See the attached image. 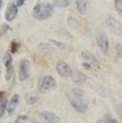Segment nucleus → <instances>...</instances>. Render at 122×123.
Listing matches in <instances>:
<instances>
[{
	"mask_svg": "<svg viewBox=\"0 0 122 123\" xmlns=\"http://www.w3.org/2000/svg\"><path fill=\"white\" fill-rule=\"evenodd\" d=\"M57 86V83H55V80H54L52 76L46 75L42 77V80H39V84H38V90L42 93H45L47 91H51L52 89H54Z\"/></svg>",
	"mask_w": 122,
	"mask_h": 123,
	"instance_id": "3",
	"label": "nucleus"
},
{
	"mask_svg": "<svg viewBox=\"0 0 122 123\" xmlns=\"http://www.w3.org/2000/svg\"><path fill=\"white\" fill-rule=\"evenodd\" d=\"M97 123H106V122H105V121H98Z\"/></svg>",
	"mask_w": 122,
	"mask_h": 123,
	"instance_id": "26",
	"label": "nucleus"
},
{
	"mask_svg": "<svg viewBox=\"0 0 122 123\" xmlns=\"http://www.w3.org/2000/svg\"><path fill=\"white\" fill-rule=\"evenodd\" d=\"M17 13H19V7L15 5V2H9L5 12V18L8 22L14 21L17 16Z\"/></svg>",
	"mask_w": 122,
	"mask_h": 123,
	"instance_id": "5",
	"label": "nucleus"
},
{
	"mask_svg": "<svg viewBox=\"0 0 122 123\" xmlns=\"http://www.w3.org/2000/svg\"><path fill=\"white\" fill-rule=\"evenodd\" d=\"M27 118H28V115H20L19 117L16 118V121H15V123H23L24 121H27Z\"/></svg>",
	"mask_w": 122,
	"mask_h": 123,
	"instance_id": "22",
	"label": "nucleus"
},
{
	"mask_svg": "<svg viewBox=\"0 0 122 123\" xmlns=\"http://www.w3.org/2000/svg\"><path fill=\"white\" fill-rule=\"evenodd\" d=\"M2 2H4V0H0V9H1V7H2Z\"/></svg>",
	"mask_w": 122,
	"mask_h": 123,
	"instance_id": "25",
	"label": "nucleus"
},
{
	"mask_svg": "<svg viewBox=\"0 0 122 123\" xmlns=\"http://www.w3.org/2000/svg\"><path fill=\"white\" fill-rule=\"evenodd\" d=\"M71 0H54V5L57 7H60V8H64V7H67L69 6Z\"/></svg>",
	"mask_w": 122,
	"mask_h": 123,
	"instance_id": "17",
	"label": "nucleus"
},
{
	"mask_svg": "<svg viewBox=\"0 0 122 123\" xmlns=\"http://www.w3.org/2000/svg\"><path fill=\"white\" fill-rule=\"evenodd\" d=\"M76 8L80 14H85L88 8V1L86 0H76Z\"/></svg>",
	"mask_w": 122,
	"mask_h": 123,
	"instance_id": "13",
	"label": "nucleus"
},
{
	"mask_svg": "<svg viewBox=\"0 0 122 123\" xmlns=\"http://www.w3.org/2000/svg\"><path fill=\"white\" fill-rule=\"evenodd\" d=\"M24 1H26V0H16V1H15V5L17 6V7H21V6H23Z\"/></svg>",
	"mask_w": 122,
	"mask_h": 123,
	"instance_id": "23",
	"label": "nucleus"
},
{
	"mask_svg": "<svg viewBox=\"0 0 122 123\" xmlns=\"http://www.w3.org/2000/svg\"><path fill=\"white\" fill-rule=\"evenodd\" d=\"M114 6H115V9H116L117 14L121 15L122 14V0H115L114 1Z\"/></svg>",
	"mask_w": 122,
	"mask_h": 123,
	"instance_id": "19",
	"label": "nucleus"
},
{
	"mask_svg": "<svg viewBox=\"0 0 122 123\" xmlns=\"http://www.w3.org/2000/svg\"><path fill=\"white\" fill-rule=\"evenodd\" d=\"M107 121H108V123H117L116 121L114 120V118H111V117H108V118H107Z\"/></svg>",
	"mask_w": 122,
	"mask_h": 123,
	"instance_id": "24",
	"label": "nucleus"
},
{
	"mask_svg": "<svg viewBox=\"0 0 122 123\" xmlns=\"http://www.w3.org/2000/svg\"><path fill=\"white\" fill-rule=\"evenodd\" d=\"M107 25H108V28H109L114 33H116L117 36L121 35V24H120V22L116 21L115 18L109 17V18L107 20Z\"/></svg>",
	"mask_w": 122,
	"mask_h": 123,
	"instance_id": "11",
	"label": "nucleus"
},
{
	"mask_svg": "<svg viewBox=\"0 0 122 123\" xmlns=\"http://www.w3.org/2000/svg\"><path fill=\"white\" fill-rule=\"evenodd\" d=\"M70 76L73 77L74 82H76V83H81V82H83L85 80V75L83 73H81V71H71Z\"/></svg>",
	"mask_w": 122,
	"mask_h": 123,
	"instance_id": "15",
	"label": "nucleus"
},
{
	"mask_svg": "<svg viewBox=\"0 0 122 123\" xmlns=\"http://www.w3.org/2000/svg\"><path fill=\"white\" fill-rule=\"evenodd\" d=\"M97 44L99 46V49L104 54L108 53V49H109V43H108V38L106 35L104 33H99L98 37H97Z\"/></svg>",
	"mask_w": 122,
	"mask_h": 123,
	"instance_id": "7",
	"label": "nucleus"
},
{
	"mask_svg": "<svg viewBox=\"0 0 122 123\" xmlns=\"http://www.w3.org/2000/svg\"><path fill=\"white\" fill-rule=\"evenodd\" d=\"M9 30V27L7 25V24H4V25H1L0 27V36H4L6 32Z\"/></svg>",
	"mask_w": 122,
	"mask_h": 123,
	"instance_id": "21",
	"label": "nucleus"
},
{
	"mask_svg": "<svg viewBox=\"0 0 122 123\" xmlns=\"http://www.w3.org/2000/svg\"><path fill=\"white\" fill-rule=\"evenodd\" d=\"M57 71L62 78H68L71 75V68L64 61H59L57 63Z\"/></svg>",
	"mask_w": 122,
	"mask_h": 123,
	"instance_id": "6",
	"label": "nucleus"
},
{
	"mask_svg": "<svg viewBox=\"0 0 122 123\" xmlns=\"http://www.w3.org/2000/svg\"><path fill=\"white\" fill-rule=\"evenodd\" d=\"M29 71H30V66L28 60H22L20 64V71H19V80H26L29 77Z\"/></svg>",
	"mask_w": 122,
	"mask_h": 123,
	"instance_id": "8",
	"label": "nucleus"
},
{
	"mask_svg": "<svg viewBox=\"0 0 122 123\" xmlns=\"http://www.w3.org/2000/svg\"><path fill=\"white\" fill-rule=\"evenodd\" d=\"M82 59L84 61L83 66H85L86 68H92V69H99L100 68V63L97 60V58L88 51L82 52Z\"/></svg>",
	"mask_w": 122,
	"mask_h": 123,
	"instance_id": "4",
	"label": "nucleus"
},
{
	"mask_svg": "<svg viewBox=\"0 0 122 123\" xmlns=\"http://www.w3.org/2000/svg\"><path fill=\"white\" fill-rule=\"evenodd\" d=\"M39 49H40L42 52H44V53H50V52H52V47H51L48 44H45V43H43L39 45Z\"/></svg>",
	"mask_w": 122,
	"mask_h": 123,
	"instance_id": "18",
	"label": "nucleus"
},
{
	"mask_svg": "<svg viewBox=\"0 0 122 123\" xmlns=\"http://www.w3.org/2000/svg\"><path fill=\"white\" fill-rule=\"evenodd\" d=\"M19 102H20V96H19V94H14V96L12 97L11 101L8 102L7 106H6V109H7V112H8L9 115L14 114L16 107H17V105H19Z\"/></svg>",
	"mask_w": 122,
	"mask_h": 123,
	"instance_id": "10",
	"label": "nucleus"
},
{
	"mask_svg": "<svg viewBox=\"0 0 122 123\" xmlns=\"http://www.w3.org/2000/svg\"><path fill=\"white\" fill-rule=\"evenodd\" d=\"M32 15L37 20H47L51 16L53 15V6L48 2H38L33 7V11H32Z\"/></svg>",
	"mask_w": 122,
	"mask_h": 123,
	"instance_id": "2",
	"label": "nucleus"
},
{
	"mask_svg": "<svg viewBox=\"0 0 122 123\" xmlns=\"http://www.w3.org/2000/svg\"><path fill=\"white\" fill-rule=\"evenodd\" d=\"M5 66H6V80H11L13 77V60L12 55L7 54L5 56Z\"/></svg>",
	"mask_w": 122,
	"mask_h": 123,
	"instance_id": "9",
	"label": "nucleus"
},
{
	"mask_svg": "<svg viewBox=\"0 0 122 123\" xmlns=\"http://www.w3.org/2000/svg\"><path fill=\"white\" fill-rule=\"evenodd\" d=\"M19 44L16 43L15 40H13L11 44V53H16V51H17V48H19Z\"/></svg>",
	"mask_w": 122,
	"mask_h": 123,
	"instance_id": "20",
	"label": "nucleus"
},
{
	"mask_svg": "<svg viewBox=\"0 0 122 123\" xmlns=\"http://www.w3.org/2000/svg\"><path fill=\"white\" fill-rule=\"evenodd\" d=\"M69 101L71 106L80 113H85L88 109V104L84 99L83 92L78 89H73L69 94Z\"/></svg>",
	"mask_w": 122,
	"mask_h": 123,
	"instance_id": "1",
	"label": "nucleus"
},
{
	"mask_svg": "<svg viewBox=\"0 0 122 123\" xmlns=\"http://www.w3.org/2000/svg\"><path fill=\"white\" fill-rule=\"evenodd\" d=\"M6 106H7L6 93L5 92H0V117L4 115V113L6 111Z\"/></svg>",
	"mask_w": 122,
	"mask_h": 123,
	"instance_id": "14",
	"label": "nucleus"
},
{
	"mask_svg": "<svg viewBox=\"0 0 122 123\" xmlns=\"http://www.w3.org/2000/svg\"><path fill=\"white\" fill-rule=\"evenodd\" d=\"M30 123H39V122H38V121H31Z\"/></svg>",
	"mask_w": 122,
	"mask_h": 123,
	"instance_id": "27",
	"label": "nucleus"
},
{
	"mask_svg": "<svg viewBox=\"0 0 122 123\" xmlns=\"http://www.w3.org/2000/svg\"><path fill=\"white\" fill-rule=\"evenodd\" d=\"M26 100H27V102L29 104V105H33V104H36L37 100H38L37 93H36V92H30L29 94H27Z\"/></svg>",
	"mask_w": 122,
	"mask_h": 123,
	"instance_id": "16",
	"label": "nucleus"
},
{
	"mask_svg": "<svg viewBox=\"0 0 122 123\" xmlns=\"http://www.w3.org/2000/svg\"><path fill=\"white\" fill-rule=\"evenodd\" d=\"M39 117L42 118L45 123H55L58 121V117L57 115L53 114L52 112H47V111H44L39 114Z\"/></svg>",
	"mask_w": 122,
	"mask_h": 123,
	"instance_id": "12",
	"label": "nucleus"
}]
</instances>
